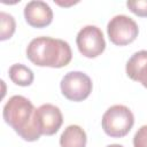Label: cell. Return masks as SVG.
<instances>
[{
	"label": "cell",
	"instance_id": "11",
	"mask_svg": "<svg viewBox=\"0 0 147 147\" xmlns=\"http://www.w3.org/2000/svg\"><path fill=\"white\" fill-rule=\"evenodd\" d=\"M9 78L18 86H30L33 83L34 76L30 68L21 63H15L9 68Z\"/></svg>",
	"mask_w": 147,
	"mask_h": 147
},
{
	"label": "cell",
	"instance_id": "13",
	"mask_svg": "<svg viewBox=\"0 0 147 147\" xmlns=\"http://www.w3.org/2000/svg\"><path fill=\"white\" fill-rule=\"evenodd\" d=\"M126 7L139 17H147V0L127 1Z\"/></svg>",
	"mask_w": 147,
	"mask_h": 147
},
{
	"label": "cell",
	"instance_id": "12",
	"mask_svg": "<svg viewBox=\"0 0 147 147\" xmlns=\"http://www.w3.org/2000/svg\"><path fill=\"white\" fill-rule=\"evenodd\" d=\"M15 18L5 11H0V40H7L13 37L15 32Z\"/></svg>",
	"mask_w": 147,
	"mask_h": 147
},
{
	"label": "cell",
	"instance_id": "5",
	"mask_svg": "<svg viewBox=\"0 0 147 147\" xmlns=\"http://www.w3.org/2000/svg\"><path fill=\"white\" fill-rule=\"evenodd\" d=\"M139 33L137 23L126 15H116L107 24L109 40L117 46H125L136 40Z\"/></svg>",
	"mask_w": 147,
	"mask_h": 147
},
{
	"label": "cell",
	"instance_id": "15",
	"mask_svg": "<svg viewBox=\"0 0 147 147\" xmlns=\"http://www.w3.org/2000/svg\"><path fill=\"white\" fill-rule=\"evenodd\" d=\"M106 147H123L122 145H118V144H111V145H108Z\"/></svg>",
	"mask_w": 147,
	"mask_h": 147
},
{
	"label": "cell",
	"instance_id": "10",
	"mask_svg": "<svg viewBox=\"0 0 147 147\" xmlns=\"http://www.w3.org/2000/svg\"><path fill=\"white\" fill-rule=\"evenodd\" d=\"M87 137L79 125H69L60 137L61 147H85Z\"/></svg>",
	"mask_w": 147,
	"mask_h": 147
},
{
	"label": "cell",
	"instance_id": "7",
	"mask_svg": "<svg viewBox=\"0 0 147 147\" xmlns=\"http://www.w3.org/2000/svg\"><path fill=\"white\" fill-rule=\"evenodd\" d=\"M37 122L41 134H55L63 123V116L59 107L52 103H44L37 108Z\"/></svg>",
	"mask_w": 147,
	"mask_h": 147
},
{
	"label": "cell",
	"instance_id": "6",
	"mask_svg": "<svg viewBox=\"0 0 147 147\" xmlns=\"http://www.w3.org/2000/svg\"><path fill=\"white\" fill-rule=\"evenodd\" d=\"M76 44L79 53L88 59L101 55L106 48V41L100 28L95 25H86L82 28L77 34Z\"/></svg>",
	"mask_w": 147,
	"mask_h": 147
},
{
	"label": "cell",
	"instance_id": "8",
	"mask_svg": "<svg viewBox=\"0 0 147 147\" xmlns=\"http://www.w3.org/2000/svg\"><path fill=\"white\" fill-rule=\"evenodd\" d=\"M24 18L29 25L32 28H45L49 25L53 21V11L48 3L33 0L25 5L24 7Z\"/></svg>",
	"mask_w": 147,
	"mask_h": 147
},
{
	"label": "cell",
	"instance_id": "3",
	"mask_svg": "<svg viewBox=\"0 0 147 147\" xmlns=\"http://www.w3.org/2000/svg\"><path fill=\"white\" fill-rule=\"evenodd\" d=\"M102 129L111 138L125 137L134 124V116L129 107L124 105H114L109 107L102 116Z\"/></svg>",
	"mask_w": 147,
	"mask_h": 147
},
{
	"label": "cell",
	"instance_id": "2",
	"mask_svg": "<svg viewBox=\"0 0 147 147\" xmlns=\"http://www.w3.org/2000/svg\"><path fill=\"white\" fill-rule=\"evenodd\" d=\"M26 57L38 67L63 68L72 59L70 45L51 37H37L26 47Z\"/></svg>",
	"mask_w": 147,
	"mask_h": 147
},
{
	"label": "cell",
	"instance_id": "4",
	"mask_svg": "<svg viewBox=\"0 0 147 147\" xmlns=\"http://www.w3.org/2000/svg\"><path fill=\"white\" fill-rule=\"evenodd\" d=\"M60 87L62 94L68 100L80 102L90 96L93 84L86 74L82 71H70L63 76Z\"/></svg>",
	"mask_w": 147,
	"mask_h": 147
},
{
	"label": "cell",
	"instance_id": "9",
	"mask_svg": "<svg viewBox=\"0 0 147 147\" xmlns=\"http://www.w3.org/2000/svg\"><path fill=\"white\" fill-rule=\"evenodd\" d=\"M126 75L147 88V51L136 52L126 62Z\"/></svg>",
	"mask_w": 147,
	"mask_h": 147
},
{
	"label": "cell",
	"instance_id": "1",
	"mask_svg": "<svg viewBox=\"0 0 147 147\" xmlns=\"http://www.w3.org/2000/svg\"><path fill=\"white\" fill-rule=\"evenodd\" d=\"M5 122L25 141H36L41 133L37 122V109L23 95H13L2 110Z\"/></svg>",
	"mask_w": 147,
	"mask_h": 147
},
{
	"label": "cell",
	"instance_id": "14",
	"mask_svg": "<svg viewBox=\"0 0 147 147\" xmlns=\"http://www.w3.org/2000/svg\"><path fill=\"white\" fill-rule=\"evenodd\" d=\"M133 147H147V125L138 129L133 137Z\"/></svg>",
	"mask_w": 147,
	"mask_h": 147
}]
</instances>
